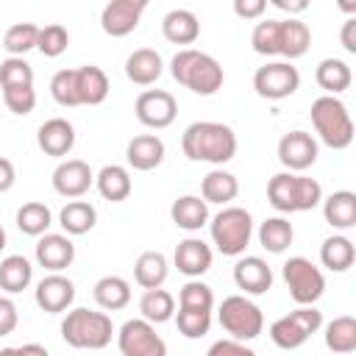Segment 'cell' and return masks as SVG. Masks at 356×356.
Instances as JSON below:
<instances>
[{
    "mask_svg": "<svg viewBox=\"0 0 356 356\" xmlns=\"http://www.w3.org/2000/svg\"><path fill=\"white\" fill-rule=\"evenodd\" d=\"M181 150L189 161H206V164L220 167L236 156V134L225 122L197 120L186 125L181 136Z\"/></svg>",
    "mask_w": 356,
    "mask_h": 356,
    "instance_id": "obj_1",
    "label": "cell"
},
{
    "mask_svg": "<svg viewBox=\"0 0 356 356\" xmlns=\"http://www.w3.org/2000/svg\"><path fill=\"white\" fill-rule=\"evenodd\" d=\"M170 72L181 86H186L189 92L203 95V97L217 95L222 89V81H225L220 61L203 50H195V47L178 50L170 61Z\"/></svg>",
    "mask_w": 356,
    "mask_h": 356,
    "instance_id": "obj_2",
    "label": "cell"
},
{
    "mask_svg": "<svg viewBox=\"0 0 356 356\" xmlns=\"http://www.w3.org/2000/svg\"><path fill=\"white\" fill-rule=\"evenodd\" d=\"M267 200L275 211L292 214V211H312L323 203V186L298 172H275L267 184Z\"/></svg>",
    "mask_w": 356,
    "mask_h": 356,
    "instance_id": "obj_3",
    "label": "cell"
},
{
    "mask_svg": "<svg viewBox=\"0 0 356 356\" xmlns=\"http://www.w3.org/2000/svg\"><path fill=\"white\" fill-rule=\"evenodd\" d=\"M114 337V323L106 312H92V309H72L61 320V339L70 348L78 350H103Z\"/></svg>",
    "mask_w": 356,
    "mask_h": 356,
    "instance_id": "obj_4",
    "label": "cell"
},
{
    "mask_svg": "<svg viewBox=\"0 0 356 356\" xmlns=\"http://www.w3.org/2000/svg\"><path fill=\"white\" fill-rule=\"evenodd\" d=\"M309 117H312V125H314L320 142L328 145L331 150H345L353 142V120H350L348 106L339 97L320 95L312 103Z\"/></svg>",
    "mask_w": 356,
    "mask_h": 356,
    "instance_id": "obj_5",
    "label": "cell"
},
{
    "mask_svg": "<svg viewBox=\"0 0 356 356\" xmlns=\"http://www.w3.org/2000/svg\"><path fill=\"white\" fill-rule=\"evenodd\" d=\"M209 234L222 256H242L253 236V217L242 206H222V211L211 217Z\"/></svg>",
    "mask_w": 356,
    "mask_h": 356,
    "instance_id": "obj_6",
    "label": "cell"
},
{
    "mask_svg": "<svg viewBox=\"0 0 356 356\" xmlns=\"http://www.w3.org/2000/svg\"><path fill=\"white\" fill-rule=\"evenodd\" d=\"M217 320L225 328V334L231 339H236V342H250L264 328L261 309L250 298H245V295H228V298H222L220 312H217Z\"/></svg>",
    "mask_w": 356,
    "mask_h": 356,
    "instance_id": "obj_7",
    "label": "cell"
},
{
    "mask_svg": "<svg viewBox=\"0 0 356 356\" xmlns=\"http://www.w3.org/2000/svg\"><path fill=\"white\" fill-rule=\"evenodd\" d=\"M281 275L286 281L289 298L298 306H314L323 298V292H325V275H323V270L314 261H309L306 256L286 259L284 267H281Z\"/></svg>",
    "mask_w": 356,
    "mask_h": 356,
    "instance_id": "obj_8",
    "label": "cell"
},
{
    "mask_svg": "<svg viewBox=\"0 0 356 356\" xmlns=\"http://www.w3.org/2000/svg\"><path fill=\"white\" fill-rule=\"evenodd\" d=\"M323 325V312L317 306H298L295 312L278 317L270 325V339L281 350H295L300 348L312 334H317Z\"/></svg>",
    "mask_w": 356,
    "mask_h": 356,
    "instance_id": "obj_9",
    "label": "cell"
},
{
    "mask_svg": "<svg viewBox=\"0 0 356 356\" xmlns=\"http://www.w3.org/2000/svg\"><path fill=\"white\" fill-rule=\"evenodd\" d=\"M300 86V72L292 61H267L253 72V89L264 100H284Z\"/></svg>",
    "mask_w": 356,
    "mask_h": 356,
    "instance_id": "obj_10",
    "label": "cell"
},
{
    "mask_svg": "<svg viewBox=\"0 0 356 356\" xmlns=\"http://www.w3.org/2000/svg\"><path fill=\"white\" fill-rule=\"evenodd\" d=\"M117 345L122 356H167V342L156 334V325L142 317L122 323Z\"/></svg>",
    "mask_w": 356,
    "mask_h": 356,
    "instance_id": "obj_11",
    "label": "cell"
},
{
    "mask_svg": "<svg viewBox=\"0 0 356 356\" xmlns=\"http://www.w3.org/2000/svg\"><path fill=\"white\" fill-rule=\"evenodd\" d=\"M134 111H136V120H139L145 128L161 131V128H167V125L175 122V117H178V103H175V97H172L170 92H164V89H145V92L136 97Z\"/></svg>",
    "mask_w": 356,
    "mask_h": 356,
    "instance_id": "obj_12",
    "label": "cell"
},
{
    "mask_svg": "<svg viewBox=\"0 0 356 356\" xmlns=\"http://www.w3.org/2000/svg\"><path fill=\"white\" fill-rule=\"evenodd\" d=\"M317 139L309 131H289L278 139V161L286 172H303L317 161Z\"/></svg>",
    "mask_w": 356,
    "mask_h": 356,
    "instance_id": "obj_13",
    "label": "cell"
},
{
    "mask_svg": "<svg viewBox=\"0 0 356 356\" xmlns=\"http://www.w3.org/2000/svg\"><path fill=\"white\" fill-rule=\"evenodd\" d=\"M145 8H147V0H111L100 11V28L117 39L128 36L136 31Z\"/></svg>",
    "mask_w": 356,
    "mask_h": 356,
    "instance_id": "obj_14",
    "label": "cell"
},
{
    "mask_svg": "<svg viewBox=\"0 0 356 356\" xmlns=\"http://www.w3.org/2000/svg\"><path fill=\"white\" fill-rule=\"evenodd\" d=\"M53 189L61 195V197H70V200H78L89 192V186L95 184V172L92 167L83 161V159H64L56 170H53Z\"/></svg>",
    "mask_w": 356,
    "mask_h": 356,
    "instance_id": "obj_15",
    "label": "cell"
},
{
    "mask_svg": "<svg viewBox=\"0 0 356 356\" xmlns=\"http://www.w3.org/2000/svg\"><path fill=\"white\" fill-rule=\"evenodd\" d=\"M33 298H36V306H39L42 312H47V314H61V312H67V309L72 306V300H75V284H72L67 275H61V273H50V275H44V278L36 284Z\"/></svg>",
    "mask_w": 356,
    "mask_h": 356,
    "instance_id": "obj_16",
    "label": "cell"
},
{
    "mask_svg": "<svg viewBox=\"0 0 356 356\" xmlns=\"http://www.w3.org/2000/svg\"><path fill=\"white\" fill-rule=\"evenodd\" d=\"M36 145L44 156H53V159H61L67 156L72 147H75V128L70 120L64 117H50L39 125L36 131Z\"/></svg>",
    "mask_w": 356,
    "mask_h": 356,
    "instance_id": "obj_17",
    "label": "cell"
},
{
    "mask_svg": "<svg viewBox=\"0 0 356 356\" xmlns=\"http://www.w3.org/2000/svg\"><path fill=\"white\" fill-rule=\"evenodd\" d=\"M36 261L50 273H61L75 261V245L67 234H42L36 242Z\"/></svg>",
    "mask_w": 356,
    "mask_h": 356,
    "instance_id": "obj_18",
    "label": "cell"
},
{
    "mask_svg": "<svg viewBox=\"0 0 356 356\" xmlns=\"http://www.w3.org/2000/svg\"><path fill=\"white\" fill-rule=\"evenodd\" d=\"M211 259H214L211 248L203 239H197V236L181 239L178 248H175V253H172V261H175L178 273H184L186 278H200L203 273H209Z\"/></svg>",
    "mask_w": 356,
    "mask_h": 356,
    "instance_id": "obj_19",
    "label": "cell"
},
{
    "mask_svg": "<svg viewBox=\"0 0 356 356\" xmlns=\"http://www.w3.org/2000/svg\"><path fill=\"white\" fill-rule=\"evenodd\" d=\"M234 284L245 295H264L273 286V270L261 256H242L234 264Z\"/></svg>",
    "mask_w": 356,
    "mask_h": 356,
    "instance_id": "obj_20",
    "label": "cell"
},
{
    "mask_svg": "<svg viewBox=\"0 0 356 356\" xmlns=\"http://www.w3.org/2000/svg\"><path fill=\"white\" fill-rule=\"evenodd\" d=\"M164 142H161V136H156V134H139V136H134L131 142H128V147H125V159H128V164L134 167V170H139V172H150V170H156L161 161H164Z\"/></svg>",
    "mask_w": 356,
    "mask_h": 356,
    "instance_id": "obj_21",
    "label": "cell"
},
{
    "mask_svg": "<svg viewBox=\"0 0 356 356\" xmlns=\"http://www.w3.org/2000/svg\"><path fill=\"white\" fill-rule=\"evenodd\" d=\"M161 72H164V61L153 47H139L125 58V75L136 86L156 83L161 78Z\"/></svg>",
    "mask_w": 356,
    "mask_h": 356,
    "instance_id": "obj_22",
    "label": "cell"
},
{
    "mask_svg": "<svg viewBox=\"0 0 356 356\" xmlns=\"http://www.w3.org/2000/svg\"><path fill=\"white\" fill-rule=\"evenodd\" d=\"M170 217L181 231H200L209 222V203L200 195H181L172 200Z\"/></svg>",
    "mask_w": 356,
    "mask_h": 356,
    "instance_id": "obj_23",
    "label": "cell"
},
{
    "mask_svg": "<svg viewBox=\"0 0 356 356\" xmlns=\"http://www.w3.org/2000/svg\"><path fill=\"white\" fill-rule=\"evenodd\" d=\"M161 33L172 44H192L200 36V22L189 8H172L161 19Z\"/></svg>",
    "mask_w": 356,
    "mask_h": 356,
    "instance_id": "obj_24",
    "label": "cell"
},
{
    "mask_svg": "<svg viewBox=\"0 0 356 356\" xmlns=\"http://www.w3.org/2000/svg\"><path fill=\"white\" fill-rule=\"evenodd\" d=\"M312 44V31L306 22L289 17V19H278V56L284 58H300L306 56Z\"/></svg>",
    "mask_w": 356,
    "mask_h": 356,
    "instance_id": "obj_25",
    "label": "cell"
},
{
    "mask_svg": "<svg viewBox=\"0 0 356 356\" xmlns=\"http://www.w3.org/2000/svg\"><path fill=\"white\" fill-rule=\"evenodd\" d=\"M323 217L331 228L348 231L356 225V195L350 189H337L323 197Z\"/></svg>",
    "mask_w": 356,
    "mask_h": 356,
    "instance_id": "obj_26",
    "label": "cell"
},
{
    "mask_svg": "<svg viewBox=\"0 0 356 356\" xmlns=\"http://www.w3.org/2000/svg\"><path fill=\"white\" fill-rule=\"evenodd\" d=\"M167 273H170V264L161 250H145L134 261V281L142 289H159L167 281Z\"/></svg>",
    "mask_w": 356,
    "mask_h": 356,
    "instance_id": "obj_27",
    "label": "cell"
},
{
    "mask_svg": "<svg viewBox=\"0 0 356 356\" xmlns=\"http://www.w3.org/2000/svg\"><path fill=\"white\" fill-rule=\"evenodd\" d=\"M95 186H97V192H100L106 200H111V203L128 200V195H131V189H134L131 172H128L122 164H106V167L95 175Z\"/></svg>",
    "mask_w": 356,
    "mask_h": 356,
    "instance_id": "obj_28",
    "label": "cell"
},
{
    "mask_svg": "<svg viewBox=\"0 0 356 356\" xmlns=\"http://www.w3.org/2000/svg\"><path fill=\"white\" fill-rule=\"evenodd\" d=\"M97 222V209L89 200H70L58 211V225L64 228L67 236H83L95 228Z\"/></svg>",
    "mask_w": 356,
    "mask_h": 356,
    "instance_id": "obj_29",
    "label": "cell"
},
{
    "mask_svg": "<svg viewBox=\"0 0 356 356\" xmlns=\"http://www.w3.org/2000/svg\"><path fill=\"white\" fill-rule=\"evenodd\" d=\"M92 295H95V303H97L100 309H106V312H120V309H125V306L131 303V284H128L122 275H103V278L95 284Z\"/></svg>",
    "mask_w": 356,
    "mask_h": 356,
    "instance_id": "obj_30",
    "label": "cell"
},
{
    "mask_svg": "<svg viewBox=\"0 0 356 356\" xmlns=\"http://www.w3.org/2000/svg\"><path fill=\"white\" fill-rule=\"evenodd\" d=\"M314 81H317V86H320L325 95L337 97L339 92H345V89L350 86L353 72H350L348 61H342V58H323V61L317 64V70H314Z\"/></svg>",
    "mask_w": 356,
    "mask_h": 356,
    "instance_id": "obj_31",
    "label": "cell"
},
{
    "mask_svg": "<svg viewBox=\"0 0 356 356\" xmlns=\"http://www.w3.org/2000/svg\"><path fill=\"white\" fill-rule=\"evenodd\" d=\"M75 72H78V97H81V106H100L108 97V75L100 67H95V64H83Z\"/></svg>",
    "mask_w": 356,
    "mask_h": 356,
    "instance_id": "obj_32",
    "label": "cell"
},
{
    "mask_svg": "<svg viewBox=\"0 0 356 356\" xmlns=\"http://www.w3.org/2000/svg\"><path fill=\"white\" fill-rule=\"evenodd\" d=\"M239 195V181H236V175L234 172H228V170H211L203 181H200V197L206 200V203H220V206H225V203H231L234 197Z\"/></svg>",
    "mask_w": 356,
    "mask_h": 356,
    "instance_id": "obj_33",
    "label": "cell"
},
{
    "mask_svg": "<svg viewBox=\"0 0 356 356\" xmlns=\"http://www.w3.org/2000/svg\"><path fill=\"white\" fill-rule=\"evenodd\" d=\"M353 259H356V248L345 234H334L320 245V261L331 273H345L348 267H353Z\"/></svg>",
    "mask_w": 356,
    "mask_h": 356,
    "instance_id": "obj_34",
    "label": "cell"
},
{
    "mask_svg": "<svg viewBox=\"0 0 356 356\" xmlns=\"http://www.w3.org/2000/svg\"><path fill=\"white\" fill-rule=\"evenodd\" d=\"M325 348L331 353L348 356L356 350V320L350 314H339L325 325Z\"/></svg>",
    "mask_w": 356,
    "mask_h": 356,
    "instance_id": "obj_35",
    "label": "cell"
},
{
    "mask_svg": "<svg viewBox=\"0 0 356 356\" xmlns=\"http://www.w3.org/2000/svg\"><path fill=\"white\" fill-rule=\"evenodd\" d=\"M31 278H33V267H31V261L25 256L14 253V256H6L0 261V289L3 292L17 295V292L28 289Z\"/></svg>",
    "mask_w": 356,
    "mask_h": 356,
    "instance_id": "obj_36",
    "label": "cell"
},
{
    "mask_svg": "<svg viewBox=\"0 0 356 356\" xmlns=\"http://www.w3.org/2000/svg\"><path fill=\"white\" fill-rule=\"evenodd\" d=\"M292 239H295V231L286 217H267L259 225V245L267 253H284L292 245Z\"/></svg>",
    "mask_w": 356,
    "mask_h": 356,
    "instance_id": "obj_37",
    "label": "cell"
},
{
    "mask_svg": "<svg viewBox=\"0 0 356 356\" xmlns=\"http://www.w3.org/2000/svg\"><path fill=\"white\" fill-rule=\"evenodd\" d=\"M139 312H142V320L147 323H167L172 320L175 314V298L167 292V289H145V295L139 298Z\"/></svg>",
    "mask_w": 356,
    "mask_h": 356,
    "instance_id": "obj_38",
    "label": "cell"
},
{
    "mask_svg": "<svg viewBox=\"0 0 356 356\" xmlns=\"http://www.w3.org/2000/svg\"><path fill=\"white\" fill-rule=\"evenodd\" d=\"M53 225V214L44 203L39 200H28L17 209V228L28 236H42L47 234V228Z\"/></svg>",
    "mask_w": 356,
    "mask_h": 356,
    "instance_id": "obj_39",
    "label": "cell"
},
{
    "mask_svg": "<svg viewBox=\"0 0 356 356\" xmlns=\"http://www.w3.org/2000/svg\"><path fill=\"white\" fill-rule=\"evenodd\" d=\"M36 42H39V25L33 22H17L3 33V47L8 50V56H17V58L33 50Z\"/></svg>",
    "mask_w": 356,
    "mask_h": 356,
    "instance_id": "obj_40",
    "label": "cell"
},
{
    "mask_svg": "<svg viewBox=\"0 0 356 356\" xmlns=\"http://www.w3.org/2000/svg\"><path fill=\"white\" fill-rule=\"evenodd\" d=\"M178 309H192V312H211L214 309V292L209 284L200 278H189L181 292H178Z\"/></svg>",
    "mask_w": 356,
    "mask_h": 356,
    "instance_id": "obj_41",
    "label": "cell"
},
{
    "mask_svg": "<svg viewBox=\"0 0 356 356\" xmlns=\"http://www.w3.org/2000/svg\"><path fill=\"white\" fill-rule=\"evenodd\" d=\"M50 95L64 108L81 106V97H78V72L75 70H58L50 78Z\"/></svg>",
    "mask_w": 356,
    "mask_h": 356,
    "instance_id": "obj_42",
    "label": "cell"
},
{
    "mask_svg": "<svg viewBox=\"0 0 356 356\" xmlns=\"http://www.w3.org/2000/svg\"><path fill=\"white\" fill-rule=\"evenodd\" d=\"M6 86H33V67L17 56L0 61V89Z\"/></svg>",
    "mask_w": 356,
    "mask_h": 356,
    "instance_id": "obj_43",
    "label": "cell"
},
{
    "mask_svg": "<svg viewBox=\"0 0 356 356\" xmlns=\"http://www.w3.org/2000/svg\"><path fill=\"white\" fill-rule=\"evenodd\" d=\"M67 44H70V33H67L64 25L50 22V25H44V28H39V42H36V47H39L42 56L58 58V56L67 50Z\"/></svg>",
    "mask_w": 356,
    "mask_h": 356,
    "instance_id": "obj_44",
    "label": "cell"
},
{
    "mask_svg": "<svg viewBox=\"0 0 356 356\" xmlns=\"http://www.w3.org/2000/svg\"><path fill=\"white\" fill-rule=\"evenodd\" d=\"M175 325L186 339H200L211 328V312H192V309H178L175 312Z\"/></svg>",
    "mask_w": 356,
    "mask_h": 356,
    "instance_id": "obj_45",
    "label": "cell"
},
{
    "mask_svg": "<svg viewBox=\"0 0 356 356\" xmlns=\"http://www.w3.org/2000/svg\"><path fill=\"white\" fill-rule=\"evenodd\" d=\"M250 44L259 56H278V19L256 22V28L250 33Z\"/></svg>",
    "mask_w": 356,
    "mask_h": 356,
    "instance_id": "obj_46",
    "label": "cell"
},
{
    "mask_svg": "<svg viewBox=\"0 0 356 356\" xmlns=\"http://www.w3.org/2000/svg\"><path fill=\"white\" fill-rule=\"evenodd\" d=\"M3 103L11 114L25 117L36 106V92H33V86H6L3 89Z\"/></svg>",
    "mask_w": 356,
    "mask_h": 356,
    "instance_id": "obj_47",
    "label": "cell"
},
{
    "mask_svg": "<svg viewBox=\"0 0 356 356\" xmlns=\"http://www.w3.org/2000/svg\"><path fill=\"white\" fill-rule=\"evenodd\" d=\"M206 356H256V350L253 348H248L245 342H236V339H217L209 350H206Z\"/></svg>",
    "mask_w": 356,
    "mask_h": 356,
    "instance_id": "obj_48",
    "label": "cell"
},
{
    "mask_svg": "<svg viewBox=\"0 0 356 356\" xmlns=\"http://www.w3.org/2000/svg\"><path fill=\"white\" fill-rule=\"evenodd\" d=\"M19 323V312L17 303L8 295H0V337H8Z\"/></svg>",
    "mask_w": 356,
    "mask_h": 356,
    "instance_id": "obj_49",
    "label": "cell"
},
{
    "mask_svg": "<svg viewBox=\"0 0 356 356\" xmlns=\"http://www.w3.org/2000/svg\"><path fill=\"white\" fill-rule=\"evenodd\" d=\"M267 11V0H234V14L242 19H259Z\"/></svg>",
    "mask_w": 356,
    "mask_h": 356,
    "instance_id": "obj_50",
    "label": "cell"
},
{
    "mask_svg": "<svg viewBox=\"0 0 356 356\" xmlns=\"http://www.w3.org/2000/svg\"><path fill=\"white\" fill-rule=\"evenodd\" d=\"M14 181H17L14 164H11L6 156H0V192H8V189L14 186Z\"/></svg>",
    "mask_w": 356,
    "mask_h": 356,
    "instance_id": "obj_51",
    "label": "cell"
},
{
    "mask_svg": "<svg viewBox=\"0 0 356 356\" xmlns=\"http://www.w3.org/2000/svg\"><path fill=\"white\" fill-rule=\"evenodd\" d=\"M339 39H342V47H345L348 53H356V17L345 19V25H342V33H339Z\"/></svg>",
    "mask_w": 356,
    "mask_h": 356,
    "instance_id": "obj_52",
    "label": "cell"
},
{
    "mask_svg": "<svg viewBox=\"0 0 356 356\" xmlns=\"http://www.w3.org/2000/svg\"><path fill=\"white\" fill-rule=\"evenodd\" d=\"M273 6L281 8V11H286V14H303L309 8L306 0H273Z\"/></svg>",
    "mask_w": 356,
    "mask_h": 356,
    "instance_id": "obj_53",
    "label": "cell"
},
{
    "mask_svg": "<svg viewBox=\"0 0 356 356\" xmlns=\"http://www.w3.org/2000/svg\"><path fill=\"white\" fill-rule=\"evenodd\" d=\"M14 356H50L44 345H36V342H28V345H19L14 348Z\"/></svg>",
    "mask_w": 356,
    "mask_h": 356,
    "instance_id": "obj_54",
    "label": "cell"
},
{
    "mask_svg": "<svg viewBox=\"0 0 356 356\" xmlns=\"http://www.w3.org/2000/svg\"><path fill=\"white\" fill-rule=\"evenodd\" d=\"M3 248H6V231H3V225H0V253H3Z\"/></svg>",
    "mask_w": 356,
    "mask_h": 356,
    "instance_id": "obj_55",
    "label": "cell"
},
{
    "mask_svg": "<svg viewBox=\"0 0 356 356\" xmlns=\"http://www.w3.org/2000/svg\"><path fill=\"white\" fill-rule=\"evenodd\" d=\"M0 356H14V348H3V350H0Z\"/></svg>",
    "mask_w": 356,
    "mask_h": 356,
    "instance_id": "obj_56",
    "label": "cell"
}]
</instances>
